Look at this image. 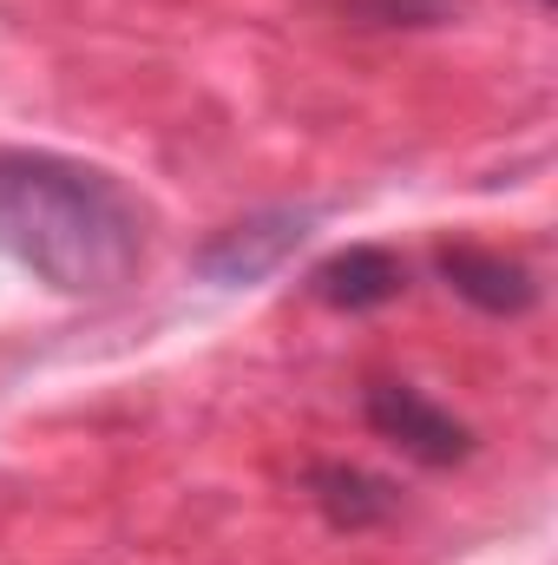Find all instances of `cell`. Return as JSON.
I'll use <instances>...</instances> for the list:
<instances>
[{
	"instance_id": "6da1fadb",
	"label": "cell",
	"mask_w": 558,
	"mask_h": 565,
	"mask_svg": "<svg viewBox=\"0 0 558 565\" xmlns=\"http://www.w3.org/2000/svg\"><path fill=\"white\" fill-rule=\"evenodd\" d=\"M0 257L60 296H119L144 264V211L99 164L0 151Z\"/></svg>"
},
{
	"instance_id": "7a4b0ae2",
	"label": "cell",
	"mask_w": 558,
	"mask_h": 565,
	"mask_svg": "<svg viewBox=\"0 0 558 565\" xmlns=\"http://www.w3.org/2000/svg\"><path fill=\"white\" fill-rule=\"evenodd\" d=\"M362 415H368V427H375L388 447H401L420 467H460V460L473 454V427L453 422L433 395H420L408 382H368Z\"/></svg>"
},
{
	"instance_id": "3957f363",
	"label": "cell",
	"mask_w": 558,
	"mask_h": 565,
	"mask_svg": "<svg viewBox=\"0 0 558 565\" xmlns=\"http://www.w3.org/2000/svg\"><path fill=\"white\" fill-rule=\"evenodd\" d=\"M309 237V211H250L224 224L211 244H197V277L211 282H257L282 270V257Z\"/></svg>"
},
{
	"instance_id": "277c9868",
	"label": "cell",
	"mask_w": 558,
	"mask_h": 565,
	"mask_svg": "<svg viewBox=\"0 0 558 565\" xmlns=\"http://www.w3.org/2000/svg\"><path fill=\"white\" fill-rule=\"evenodd\" d=\"M401 289H408V264L388 244H348V250H335L309 270V296L322 309H342V316L388 309Z\"/></svg>"
},
{
	"instance_id": "5b68a950",
	"label": "cell",
	"mask_w": 558,
	"mask_h": 565,
	"mask_svg": "<svg viewBox=\"0 0 558 565\" xmlns=\"http://www.w3.org/2000/svg\"><path fill=\"white\" fill-rule=\"evenodd\" d=\"M440 277L447 289L460 296V302H473L480 316H526L533 302H539V277L519 264V257H506V250H480V244H447L440 257Z\"/></svg>"
},
{
	"instance_id": "8992f818",
	"label": "cell",
	"mask_w": 558,
	"mask_h": 565,
	"mask_svg": "<svg viewBox=\"0 0 558 565\" xmlns=\"http://www.w3.org/2000/svg\"><path fill=\"white\" fill-rule=\"evenodd\" d=\"M302 487H309L315 513L335 533H375V526H388L401 513V487L368 473V467H355V460H315Z\"/></svg>"
},
{
	"instance_id": "52a82bcc",
	"label": "cell",
	"mask_w": 558,
	"mask_h": 565,
	"mask_svg": "<svg viewBox=\"0 0 558 565\" xmlns=\"http://www.w3.org/2000/svg\"><path fill=\"white\" fill-rule=\"evenodd\" d=\"M342 13H355L362 26H440L453 0H342Z\"/></svg>"
},
{
	"instance_id": "ba28073f",
	"label": "cell",
	"mask_w": 558,
	"mask_h": 565,
	"mask_svg": "<svg viewBox=\"0 0 558 565\" xmlns=\"http://www.w3.org/2000/svg\"><path fill=\"white\" fill-rule=\"evenodd\" d=\"M539 7H552V0H539Z\"/></svg>"
}]
</instances>
